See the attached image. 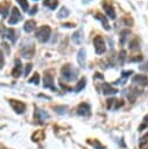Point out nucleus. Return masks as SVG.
Wrapping results in <instances>:
<instances>
[{
  "label": "nucleus",
  "mask_w": 148,
  "mask_h": 149,
  "mask_svg": "<svg viewBox=\"0 0 148 149\" xmlns=\"http://www.w3.org/2000/svg\"><path fill=\"white\" fill-rule=\"evenodd\" d=\"M61 72H62V76L64 77V79H66L68 81H73V80H76L77 77H78V71H77V69L73 68V66L70 65V64L64 65V66L62 68Z\"/></svg>",
  "instance_id": "f257e3e1"
},
{
  "label": "nucleus",
  "mask_w": 148,
  "mask_h": 149,
  "mask_svg": "<svg viewBox=\"0 0 148 149\" xmlns=\"http://www.w3.org/2000/svg\"><path fill=\"white\" fill-rule=\"evenodd\" d=\"M50 35H51V29H50L49 26H42V27H40L36 30V34H35L37 41L41 42V43L48 42L49 38H50Z\"/></svg>",
  "instance_id": "f03ea898"
},
{
  "label": "nucleus",
  "mask_w": 148,
  "mask_h": 149,
  "mask_svg": "<svg viewBox=\"0 0 148 149\" xmlns=\"http://www.w3.org/2000/svg\"><path fill=\"white\" fill-rule=\"evenodd\" d=\"M93 45H94L97 55H101L106 51V44H105V41L101 36H96L93 38Z\"/></svg>",
  "instance_id": "7ed1b4c3"
},
{
  "label": "nucleus",
  "mask_w": 148,
  "mask_h": 149,
  "mask_svg": "<svg viewBox=\"0 0 148 149\" xmlns=\"http://www.w3.org/2000/svg\"><path fill=\"white\" fill-rule=\"evenodd\" d=\"M20 52H21V56L24 58H33L35 55V47L33 43H30L29 45H23Z\"/></svg>",
  "instance_id": "20e7f679"
},
{
  "label": "nucleus",
  "mask_w": 148,
  "mask_h": 149,
  "mask_svg": "<svg viewBox=\"0 0 148 149\" xmlns=\"http://www.w3.org/2000/svg\"><path fill=\"white\" fill-rule=\"evenodd\" d=\"M9 104H10L12 108H13L17 114H22V113L26 111V104H24V102H22V101L10 99V100H9Z\"/></svg>",
  "instance_id": "39448f33"
},
{
  "label": "nucleus",
  "mask_w": 148,
  "mask_h": 149,
  "mask_svg": "<svg viewBox=\"0 0 148 149\" xmlns=\"http://www.w3.org/2000/svg\"><path fill=\"white\" fill-rule=\"evenodd\" d=\"M21 20H22V15L19 12V9L16 7H12V14H10L9 20H8L9 24H15V23L20 22Z\"/></svg>",
  "instance_id": "423d86ee"
},
{
  "label": "nucleus",
  "mask_w": 148,
  "mask_h": 149,
  "mask_svg": "<svg viewBox=\"0 0 148 149\" xmlns=\"http://www.w3.org/2000/svg\"><path fill=\"white\" fill-rule=\"evenodd\" d=\"M43 86L45 88H51V90H56L54 86V77L50 72L44 73V78H43Z\"/></svg>",
  "instance_id": "0eeeda50"
},
{
  "label": "nucleus",
  "mask_w": 148,
  "mask_h": 149,
  "mask_svg": "<svg viewBox=\"0 0 148 149\" xmlns=\"http://www.w3.org/2000/svg\"><path fill=\"white\" fill-rule=\"evenodd\" d=\"M77 113L79 115H83V116H89L90 113H91V107L89 104L86 102H82L79 104V106L77 107Z\"/></svg>",
  "instance_id": "6e6552de"
},
{
  "label": "nucleus",
  "mask_w": 148,
  "mask_h": 149,
  "mask_svg": "<svg viewBox=\"0 0 148 149\" xmlns=\"http://www.w3.org/2000/svg\"><path fill=\"white\" fill-rule=\"evenodd\" d=\"M132 81H133L134 84H138V85H141V86L148 85V78H147V76H145V74H135V76L132 78Z\"/></svg>",
  "instance_id": "1a4fd4ad"
},
{
  "label": "nucleus",
  "mask_w": 148,
  "mask_h": 149,
  "mask_svg": "<svg viewBox=\"0 0 148 149\" xmlns=\"http://www.w3.org/2000/svg\"><path fill=\"white\" fill-rule=\"evenodd\" d=\"M101 88H103V93L108 95V94H115L118 93V90L113 86H111V84H107V83H104L101 85Z\"/></svg>",
  "instance_id": "9d476101"
},
{
  "label": "nucleus",
  "mask_w": 148,
  "mask_h": 149,
  "mask_svg": "<svg viewBox=\"0 0 148 149\" xmlns=\"http://www.w3.org/2000/svg\"><path fill=\"white\" fill-rule=\"evenodd\" d=\"M35 118H36L40 122H43L44 120H47V119L49 118V114H48L45 111H43V109L36 108V109H35Z\"/></svg>",
  "instance_id": "9b49d317"
},
{
  "label": "nucleus",
  "mask_w": 148,
  "mask_h": 149,
  "mask_svg": "<svg viewBox=\"0 0 148 149\" xmlns=\"http://www.w3.org/2000/svg\"><path fill=\"white\" fill-rule=\"evenodd\" d=\"M10 6V2L9 1H2L0 2V14L3 16V17H7L8 16V10H9V7Z\"/></svg>",
  "instance_id": "f8f14e48"
},
{
  "label": "nucleus",
  "mask_w": 148,
  "mask_h": 149,
  "mask_svg": "<svg viewBox=\"0 0 148 149\" xmlns=\"http://www.w3.org/2000/svg\"><path fill=\"white\" fill-rule=\"evenodd\" d=\"M85 58H86V51L84 48H82V49H79L78 55H77V61L80 66H85Z\"/></svg>",
  "instance_id": "ddd939ff"
},
{
  "label": "nucleus",
  "mask_w": 148,
  "mask_h": 149,
  "mask_svg": "<svg viewBox=\"0 0 148 149\" xmlns=\"http://www.w3.org/2000/svg\"><path fill=\"white\" fill-rule=\"evenodd\" d=\"M5 36H6L8 40H10V42H13V43H14V42L16 41V38H17V33H16V30H15V29L9 28V29H7V30H6Z\"/></svg>",
  "instance_id": "4468645a"
},
{
  "label": "nucleus",
  "mask_w": 148,
  "mask_h": 149,
  "mask_svg": "<svg viewBox=\"0 0 148 149\" xmlns=\"http://www.w3.org/2000/svg\"><path fill=\"white\" fill-rule=\"evenodd\" d=\"M21 62H20V59H16L15 61V66H14V69L12 70V76L13 77H20V74H21Z\"/></svg>",
  "instance_id": "2eb2a0df"
},
{
  "label": "nucleus",
  "mask_w": 148,
  "mask_h": 149,
  "mask_svg": "<svg viewBox=\"0 0 148 149\" xmlns=\"http://www.w3.org/2000/svg\"><path fill=\"white\" fill-rule=\"evenodd\" d=\"M35 28H36V22H35L34 20H28V21L24 23V26H23V30H24L26 33H30V31H33Z\"/></svg>",
  "instance_id": "dca6fc26"
},
{
  "label": "nucleus",
  "mask_w": 148,
  "mask_h": 149,
  "mask_svg": "<svg viewBox=\"0 0 148 149\" xmlns=\"http://www.w3.org/2000/svg\"><path fill=\"white\" fill-rule=\"evenodd\" d=\"M96 19H97V20H99V21L101 22L103 27H104L106 30H110V24H108V21H107V19H106V17H105L103 14L97 13V14H96Z\"/></svg>",
  "instance_id": "f3484780"
},
{
  "label": "nucleus",
  "mask_w": 148,
  "mask_h": 149,
  "mask_svg": "<svg viewBox=\"0 0 148 149\" xmlns=\"http://www.w3.org/2000/svg\"><path fill=\"white\" fill-rule=\"evenodd\" d=\"M104 9H105L106 14H107L112 20L115 19V12H114V8H113L112 6H110V5H107V3H104Z\"/></svg>",
  "instance_id": "a211bd4d"
},
{
  "label": "nucleus",
  "mask_w": 148,
  "mask_h": 149,
  "mask_svg": "<svg viewBox=\"0 0 148 149\" xmlns=\"http://www.w3.org/2000/svg\"><path fill=\"white\" fill-rule=\"evenodd\" d=\"M43 5L49 9H55L58 5V0H44Z\"/></svg>",
  "instance_id": "6ab92c4d"
},
{
  "label": "nucleus",
  "mask_w": 148,
  "mask_h": 149,
  "mask_svg": "<svg viewBox=\"0 0 148 149\" xmlns=\"http://www.w3.org/2000/svg\"><path fill=\"white\" fill-rule=\"evenodd\" d=\"M69 15H70V10L66 7H62L59 9V12L57 13V17L58 19H64V17H68Z\"/></svg>",
  "instance_id": "aec40b11"
},
{
  "label": "nucleus",
  "mask_w": 148,
  "mask_h": 149,
  "mask_svg": "<svg viewBox=\"0 0 148 149\" xmlns=\"http://www.w3.org/2000/svg\"><path fill=\"white\" fill-rule=\"evenodd\" d=\"M82 38H83V36H82V31H80V30H77L76 33H73V35H72V41H73V43L80 44V43H82Z\"/></svg>",
  "instance_id": "412c9836"
},
{
  "label": "nucleus",
  "mask_w": 148,
  "mask_h": 149,
  "mask_svg": "<svg viewBox=\"0 0 148 149\" xmlns=\"http://www.w3.org/2000/svg\"><path fill=\"white\" fill-rule=\"evenodd\" d=\"M85 85H86V79H85V78H82V79L78 81V84L75 86L73 91H75V92H79V91H82V90L85 87Z\"/></svg>",
  "instance_id": "4be33fe9"
},
{
  "label": "nucleus",
  "mask_w": 148,
  "mask_h": 149,
  "mask_svg": "<svg viewBox=\"0 0 148 149\" xmlns=\"http://www.w3.org/2000/svg\"><path fill=\"white\" fill-rule=\"evenodd\" d=\"M87 143L89 144H91L93 148H96V149H105V147L98 141V140H87Z\"/></svg>",
  "instance_id": "5701e85b"
},
{
  "label": "nucleus",
  "mask_w": 148,
  "mask_h": 149,
  "mask_svg": "<svg viewBox=\"0 0 148 149\" xmlns=\"http://www.w3.org/2000/svg\"><path fill=\"white\" fill-rule=\"evenodd\" d=\"M16 1L20 5V7L22 8V10H24V12L29 10V6H28V1L27 0H16Z\"/></svg>",
  "instance_id": "b1692460"
},
{
  "label": "nucleus",
  "mask_w": 148,
  "mask_h": 149,
  "mask_svg": "<svg viewBox=\"0 0 148 149\" xmlns=\"http://www.w3.org/2000/svg\"><path fill=\"white\" fill-rule=\"evenodd\" d=\"M55 111L58 114H66L68 112V107L66 106H55Z\"/></svg>",
  "instance_id": "393cba45"
},
{
  "label": "nucleus",
  "mask_w": 148,
  "mask_h": 149,
  "mask_svg": "<svg viewBox=\"0 0 148 149\" xmlns=\"http://www.w3.org/2000/svg\"><path fill=\"white\" fill-rule=\"evenodd\" d=\"M44 139V133L41 130V132H37L33 135V140L34 141H40V140H43Z\"/></svg>",
  "instance_id": "a878e982"
},
{
  "label": "nucleus",
  "mask_w": 148,
  "mask_h": 149,
  "mask_svg": "<svg viewBox=\"0 0 148 149\" xmlns=\"http://www.w3.org/2000/svg\"><path fill=\"white\" fill-rule=\"evenodd\" d=\"M148 127V115H146L145 118H143V121H142V123L139 126V132H142L145 128H147Z\"/></svg>",
  "instance_id": "bb28decb"
},
{
  "label": "nucleus",
  "mask_w": 148,
  "mask_h": 149,
  "mask_svg": "<svg viewBox=\"0 0 148 149\" xmlns=\"http://www.w3.org/2000/svg\"><path fill=\"white\" fill-rule=\"evenodd\" d=\"M38 81H40V74H38V73H34L33 77L29 79V83H30V84H36V85H37Z\"/></svg>",
  "instance_id": "cd10ccee"
},
{
  "label": "nucleus",
  "mask_w": 148,
  "mask_h": 149,
  "mask_svg": "<svg viewBox=\"0 0 148 149\" xmlns=\"http://www.w3.org/2000/svg\"><path fill=\"white\" fill-rule=\"evenodd\" d=\"M31 69H33V64H31V63H28V64L26 65V68H24V76H28V74L30 73Z\"/></svg>",
  "instance_id": "c85d7f7f"
},
{
  "label": "nucleus",
  "mask_w": 148,
  "mask_h": 149,
  "mask_svg": "<svg viewBox=\"0 0 148 149\" xmlns=\"http://www.w3.org/2000/svg\"><path fill=\"white\" fill-rule=\"evenodd\" d=\"M125 57H126V51H125V50H122V51L120 52V56H119V61H120V63H121V64L124 63Z\"/></svg>",
  "instance_id": "c756f323"
},
{
  "label": "nucleus",
  "mask_w": 148,
  "mask_h": 149,
  "mask_svg": "<svg viewBox=\"0 0 148 149\" xmlns=\"http://www.w3.org/2000/svg\"><path fill=\"white\" fill-rule=\"evenodd\" d=\"M140 148L141 149H148V141H141L140 142Z\"/></svg>",
  "instance_id": "7c9ffc66"
},
{
  "label": "nucleus",
  "mask_w": 148,
  "mask_h": 149,
  "mask_svg": "<svg viewBox=\"0 0 148 149\" xmlns=\"http://www.w3.org/2000/svg\"><path fill=\"white\" fill-rule=\"evenodd\" d=\"M1 45H2V49H3V51H5L6 54H9V47H8V44H7L6 42H3Z\"/></svg>",
  "instance_id": "2f4dec72"
},
{
  "label": "nucleus",
  "mask_w": 148,
  "mask_h": 149,
  "mask_svg": "<svg viewBox=\"0 0 148 149\" xmlns=\"http://www.w3.org/2000/svg\"><path fill=\"white\" fill-rule=\"evenodd\" d=\"M3 64H5V58H3L2 52L0 51V69H2V68H3Z\"/></svg>",
  "instance_id": "473e14b6"
},
{
  "label": "nucleus",
  "mask_w": 148,
  "mask_h": 149,
  "mask_svg": "<svg viewBox=\"0 0 148 149\" xmlns=\"http://www.w3.org/2000/svg\"><path fill=\"white\" fill-rule=\"evenodd\" d=\"M132 73H133V71H124V72H122V77H124V78H127V77H129Z\"/></svg>",
  "instance_id": "72a5a7b5"
},
{
  "label": "nucleus",
  "mask_w": 148,
  "mask_h": 149,
  "mask_svg": "<svg viewBox=\"0 0 148 149\" xmlns=\"http://www.w3.org/2000/svg\"><path fill=\"white\" fill-rule=\"evenodd\" d=\"M36 12H37V7H36V6H34V7H33V9H31V10H29V14H30V15H33V14H35Z\"/></svg>",
  "instance_id": "f704fd0d"
},
{
  "label": "nucleus",
  "mask_w": 148,
  "mask_h": 149,
  "mask_svg": "<svg viewBox=\"0 0 148 149\" xmlns=\"http://www.w3.org/2000/svg\"><path fill=\"white\" fill-rule=\"evenodd\" d=\"M142 141H148V134H146V135L142 137Z\"/></svg>",
  "instance_id": "c9c22d12"
}]
</instances>
